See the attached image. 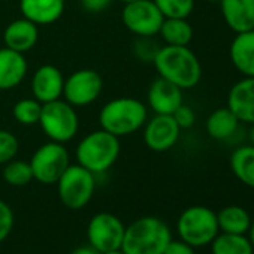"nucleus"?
<instances>
[{
	"label": "nucleus",
	"instance_id": "nucleus-1",
	"mask_svg": "<svg viewBox=\"0 0 254 254\" xmlns=\"http://www.w3.org/2000/svg\"><path fill=\"white\" fill-rule=\"evenodd\" d=\"M160 78L168 79L181 90L196 87L202 78V66L197 56L189 47H160L153 62Z\"/></svg>",
	"mask_w": 254,
	"mask_h": 254
},
{
	"label": "nucleus",
	"instance_id": "nucleus-2",
	"mask_svg": "<svg viewBox=\"0 0 254 254\" xmlns=\"http://www.w3.org/2000/svg\"><path fill=\"white\" fill-rule=\"evenodd\" d=\"M171 239L172 232L166 221L145 215L126 226L121 251L124 254H163Z\"/></svg>",
	"mask_w": 254,
	"mask_h": 254
},
{
	"label": "nucleus",
	"instance_id": "nucleus-3",
	"mask_svg": "<svg viewBox=\"0 0 254 254\" xmlns=\"http://www.w3.org/2000/svg\"><path fill=\"white\" fill-rule=\"evenodd\" d=\"M148 120L147 105L135 97H117L106 102L99 112L100 129L112 133L117 138L129 136Z\"/></svg>",
	"mask_w": 254,
	"mask_h": 254
},
{
	"label": "nucleus",
	"instance_id": "nucleus-4",
	"mask_svg": "<svg viewBox=\"0 0 254 254\" xmlns=\"http://www.w3.org/2000/svg\"><path fill=\"white\" fill-rule=\"evenodd\" d=\"M121 151L120 138L99 129L87 133L76 145V162L94 175L105 174L117 162Z\"/></svg>",
	"mask_w": 254,
	"mask_h": 254
},
{
	"label": "nucleus",
	"instance_id": "nucleus-5",
	"mask_svg": "<svg viewBox=\"0 0 254 254\" xmlns=\"http://www.w3.org/2000/svg\"><path fill=\"white\" fill-rule=\"evenodd\" d=\"M177 232L180 235V239H183L193 248L209 245L220 232L217 214L208 206H189L178 217Z\"/></svg>",
	"mask_w": 254,
	"mask_h": 254
},
{
	"label": "nucleus",
	"instance_id": "nucleus-6",
	"mask_svg": "<svg viewBox=\"0 0 254 254\" xmlns=\"http://www.w3.org/2000/svg\"><path fill=\"white\" fill-rule=\"evenodd\" d=\"M38 124L50 141L59 144L72 141L79 130L78 114L75 108L64 99L44 103Z\"/></svg>",
	"mask_w": 254,
	"mask_h": 254
},
{
	"label": "nucleus",
	"instance_id": "nucleus-7",
	"mask_svg": "<svg viewBox=\"0 0 254 254\" xmlns=\"http://www.w3.org/2000/svg\"><path fill=\"white\" fill-rule=\"evenodd\" d=\"M60 202L72 209H82L90 203L96 191V175L81 165H69L56 183Z\"/></svg>",
	"mask_w": 254,
	"mask_h": 254
},
{
	"label": "nucleus",
	"instance_id": "nucleus-8",
	"mask_svg": "<svg viewBox=\"0 0 254 254\" xmlns=\"http://www.w3.org/2000/svg\"><path fill=\"white\" fill-rule=\"evenodd\" d=\"M29 163L33 172V180L50 186L56 184L66 168L70 165V157L64 144L50 141L33 153Z\"/></svg>",
	"mask_w": 254,
	"mask_h": 254
},
{
	"label": "nucleus",
	"instance_id": "nucleus-9",
	"mask_svg": "<svg viewBox=\"0 0 254 254\" xmlns=\"http://www.w3.org/2000/svg\"><path fill=\"white\" fill-rule=\"evenodd\" d=\"M126 226L111 212L94 214L87 224L88 245L99 254L121 250Z\"/></svg>",
	"mask_w": 254,
	"mask_h": 254
},
{
	"label": "nucleus",
	"instance_id": "nucleus-10",
	"mask_svg": "<svg viewBox=\"0 0 254 254\" xmlns=\"http://www.w3.org/2000/svg\"><path fill=\"white\" fill-rule=\"evenodd\" d=\"M123 23L135 36H157L165 17L153 0H136L124 3Z\"/></svg>",
	"mask_w": 254,
	"mask_h": 254
},
{
	"label": "nucleus",
	"instance_id": "nucleus-11",
	"mask_svg": "<svg viewBox=\"0 0 254 254\" xmlns=\"http://www.w3.org/2000/svg\"><path fill=\"white\" fill-rule=\"evenodd\" d=\"M102 90L103 79L100 73L93 69H81L64 79L62 97L73 108H81L96 102Z\"/></svg>",
	"mask_w": 254,
	"mask_h": 254
},
{
	"label": "nucleus",
	"instance_id": "nucleus-12",
	"mask_svg": "<svg viewBox=\"0 0 254 254\" xmlns=\"http://www.w3.org/2000/svg\"><path fill=\"white\" fill-rule=\"evenodd\" d=\"M180 135L181 129L172 115L154 114V117L144 124V142L156 153H165L174 148Z\"/></svg>",
	"mask_w": 254,
	"mask_h": 254
},
{
	"label": "nucleus",
	"instance_id": "nucleus-13",
	"mask_svg": "<svg viewBox=\"0 0 254 254\" xmlns=\"http://www.w3.org/2000/svg\"><path fill=\"white\" fill-rule=\"evenodd\" d=\"M63 87H64V76L62 70L53 64H44L38 67L30 81L32 94L42 105L62 99Z\"/></svg>",
	"mask_w": 254,
	"mask_h": 254
},
{
	"label": "nucleus",
	"instance_id": "nucleus-14",
	"mask_svg": "<svg viewBox=\"0 0 254 254\" xmlns=\"http://www.w3.org/2000/svg\"><path fill=\"white\" fill-rule=\"evenodd\" d=\"M148 108L154 114L172 115L184 102H183V90L175 84L169 82L165 78H156L147 94Z\"/></svg>",
	"mask_w": 254,
	"mask_h": 254
},
{
	"label": "nucleus",
	"instance_id": "nucleus-15",
	"mask_svg": "<svg viewBox=\"0 0 254 254\" xmlns=\"http://www.w3.org/2000/svg\"><path fill=\"white\" fill-rule=\"evenodd\" d=\"M227 108L239 123L254 124V76H244L232 85L227 96Z\"/></svg>",
	"mask_w": 254,
	"mask_h": 254
},
{
	"label": "nucleus",
	"instance_id": "nucleus-16",
	"mask_svg": "<svg viewBox=\"0 0 254 254\" xmlns=\"http://www.w3.org/2000/svg\"><path fill=\"white\" fill-rule=\"evenodd\" d=\"M224 23L235 33L254 29V0H220Z\"/></svg>",
	"mask_w": 254,
	"mask_h": 254
},
{
	"label": "nucleus",
	"instance_id": "nucleus-17",
	"mask_svg": "<svg viewBox=\"0 0 254 254\" xmlns=\"http://www.w3.org/2000/svg\"><path fill=\"white\" fill-rule=\"evenodd\" d=\"M39 39V29L27 18H18L9 23L3 32L5 47L17 53H29Z\"/></svg>",
	"mask_w": 254,
	"mask_h": 254
},
{
	"label": "nucleus",
	"instance_id": "nucleus-18",
	"mask_svg": "<svg viewBox=\"0 0 254 254\" xmlns=\"http://www.w3.org/2000/svg\"><path fill=\"white\" fill-rule=\"evenodd\" d=\"M24 54L9 48H0V90L6 91L18 87L27 73Z\"/></svg>",
	"mask_w": 254,
	"mask_h": 254
},
{
	"label": "nucleus",
	"instance_id": "nucleus-19",
	"mask_svg": "<svg viewBox=\"0 0 254 254\" xmlns=\"http://www.w3.org/2000/svg\"><path fill=\"white\" fill-rule=\"evenodd\" d=\"M66 0H20V12L36 26L56 23L64 12Z\"/></svg>",
	"mask_w": 254,
	"mask_h": 254
},
{
	"label": "nucleus",
	"instance_id": "nucleus-20",
	"mask_svg": "<svg viewBox=\"0 0 254 254\" xmlns=\"http://www.w3.org/2000/svg\"><path fill=\"white\" fill-rule=\"evenodd\" d=\"M230 62L244 76H254V29L236 33L229 48Z\"/></svg>",
	"mask_w": 254,
	"mask_h": 254
},
{
	"label": "nucleus",
	"instance_id": "nucleus-21",
	"mask_svg": "<svg viewBox=\"0 0 254 254\" xmlns=\"http://www.w3.org/2000/svg\"><path fill=\"white\" fill-rule=\"evenodd\" d=\"M239 124L241 123L235 117V114L227 106H224V108H217L214 112L209 114L205 127H206V133L212 139L224 141L236 133Z\"/></svg>",
	"mask_w": 254,
	"mask_h": 254
},
{
	"label": "nucleus",
	"instance_id": "nucleus-22",
	"mask_svg": "<svg viewBox=\"0 0 254 254\" xmlns=\"http://www.w3.org/2000/svg\"><path fill=\"white\" fill-rule=\"evenodd\" d=\"M159 35L165 45L189 47L193 39V27L187 18H165Z\"/></svg>",
	"mask_w": 254,
	"mask_h": 254
},
{
	"label": "nucleus",
	"instance_id": "nucleus-23",
	"mask_svg": "<svg viewBox=\"0 0 254 254\" xmlns=\"http://www.w3.org/2000/svg\"><path fill=\"white\" fill-rule=\"evenodd\" d=\"M218 229L223 233H233V235H245L251 226L250 214L238 205H230L223 208L217 214Z\"/></svg>",
	"mask_w": 254,
	"mask_h": 254
},
{
	"label": "nucleus",
	"instance_id": "nucleus-24",
	"mask_svg": "<svg viewBox=\"0 0 254 254\" xmlns=\"http://www.w3.org/2000/svg\"><path fill=\"white\" fill-rule=\"evenodd\" d=\"M230 169L245 186L254 189V145L238 147L230 154Z\"/></svg>",
	"mask_w": 254,
	"mask_h": 254
},
{
	"label": "nucleus",
	"instance_id": "nucleus-25",
	"mask_svg": "<svg viewBox=\"0 0 254 254\" xmlns=\"http://www.w3.org/2000/svg\"><path fill=\"white\" fill-rule=\"evenodd\" d=\"M212 254H253L254 248L245 235L221 233L211 242Z\"/></svg>",
	"mask_w": 254,
	"mask_h": 254
},
{
	"label": "nucleus",
	"instance_id": "nucleus-26",
	"mask_svg": "<svg viewBox=\"0 0 254 254\" xmlns=\"http://www.w3.org/2000/svg\"><path fill=\"white\" fill-rule=\"evenodd\" d=\"M2 175L3 180L14 187H23L33 181V172L30 163L26 160H17V159L9 160L8 163H5Z\"/></svg>",
	"mask_w": 254,
	"mask_h": 254
},
{
	"label": "nucleus",
	"instance_id": "nucleus-27",
	"mask_svg": "<svg viewBox=\"0 0 254 254\" xmlns=\"http://www.w3.org/2000/svg\"><path fill=\"white\" fill-rule=\"evenodd\" d=\"M42 112V103L35 97H27L18 100L12 108L14 118L23 126H33L39 123Z\"/></svg>",
	"mask_w": 254,
	"mask_h": 254
},
{
	"label": "nucleus",
	"instance_id": "nucleus-28",
	"mask_svg": "<svg viewBox=\"0 0 254 254\" xmlns=\"http://www.w3.org/2000/svg\"><path fill=\"white\" fill-rule=\"evenodd\" d=\"M165 18H189L194 0H153Z\"/></svg>",
	"mask_w": 254,
	"mask_h": 254
},
{
	"label": "nucleus",
	"instance_id": "nucleus-29",
	"mask_svg": "<svg viewBox=\"0 0 254 254\" xmlns=\"http://www.w3.org/2000/svg\"><path fill=\"white\" fill-rule=\"evenodd\" d=\"M160 47L162 45L154 39V36H138L132 44V53L139 62L153 63Z\"/></svg>",
	"mask_w": 254,
	"mask_h": 254
},
{
	"label": "nucleus",
	"instance_id": "nucleus-30",
	"mask_svg": "<svg viewBox=\"0 0 254 254\" xmlns=\"http://www.w3.org/2000/svg\"><path fill=\"white\" fill-rule=\"evenodd\" d=\"M18 148H20V144H18L17 136L11 133L9 130L0 129V165H5L9 160L15 159Z\"/></svg>",
	"mask_w": 254,
	"mask_h": 254
},
{
	"label": "nucleus",
	"instance_id": "nucleus-31",
	"mask_svg": "<svg viewBox=\"0 0 254 254\" xmlns=\"http://www.w3.org/2000/svg\"><path fill=\"white\" fill-rule=\"evenodd\" d=\"M14 211L12 208L5 202L0 199V244H2L12 232L14 229Z\"/></svg>",
	"mask_w": 254,
	"mask_h": 254
},
{
	"label": "nucleus",
	"instance_id": "nucleus-32",
	"mask_svg": "<svg viewBox=\"0 0 254 254\" xmlns=\"http://www.w3.org/2000/svg\"><path fill=\"white\" fill-rule=\"evenodd\" d=\"M174 120L177 121V124L180 126V129H190V127L194 124L196 121V114L194 111L189 106V105H181L174 114H172Z\"/></svg>",
	"mask_w": 254,
	"mask_h": 254
},
{
	"label": "nucleus",
	"instance_id": "nucleus-33",
	"mask_svg": "<svg viewBox=\"0 0 254 254\" xmlns=\"http://www.w3.org/2000/svg\"><path fill=\"white\" fill-rule=\"evenodd\" d=\"M112 3V0H79V5L85 12L90 14H100L108 9Z\"/></svg>",
	"mask_w": 254,
	"mask_h": 254
},
{
	"label": "nucleus",
	"instance_id": "nucleus-34",
	"mask_svg": "<svg viewBox=\"0 0 254 254\" xmlns=\"http://www.w3.org/2000/svg\"><path fill=\"white\" fill-rule=\"evenodd\" d=\"M163 254H196V253H194V248L189 245L187 242H184L183 239H177V241L171 239Z\"/></svg>",
	"mask_w": 254,
	"mask_h": 254
},
{
	"label": "nucleus",
	"instance_id": "nucleus-35",
	"mask_svg": "<svg viewBox=\"0 0 254 254\" xmlns=\"http://www.w3.org/2000/svg\"><path fill=\"white\" fill-rule=\"evenodd\" d=\"M69 254H99L94 248H91L90 245H81V247H76L75 250H72Z\"/></svg>",
	"mask_w": 254,
	"mask_h": 254
},
{
	"label": "nucleus",
	"instance_id": "nucleus-36",
	"mask_svg": "<svg viewBox=\"0 0 254 254\" xmlns=\"http://www.w3.org/2000/svg\"><path fill=\"white\" fill-rule=\"evenodd\" d=\"M248 233H250L248 239H250V242H251V245H253V248H254V221H251V226H250V229H248Z\"/></svg>",
	"mask_w": 254,
	"mask_h": 254
},
{
	"label": "nucleus",
	"instance_id": "nucleus-37",
	"mask_svg": "<svg viewBox=\"0 0 254 254\" xmlns=\"http://www.w3.org/2000/svg\"><path fill=\"white\" fill-rule=\"evenodd\" d=\"M250 141L254 145V124H251V129H250Z\"/></svg>",
	"mask_w": 254,
	"mask_h": 254
},
{
	"label": "nucleus",
	"instance_id": "nucleus-38",
	"mask_svg": "<svg viewBox=\"0 0 254 254\" xmlns=\"http://www.w3.org/2000/svg\"><path fill=\"white\" fill-rule=\"evenodd\" d=\"M102 254H124L121 250H115V251H109V253H102Z\"/></svg>",
	"mask_w": 254,
	"mask_h": 254
},
{
	"label": "nucleus",
	"instance_id": "nucleus-39",
	"mask_svg": "<svg viewBox=\"0 0 254 254\" xmlns=\"http://www.w3.org/2000/svg\"><path fill=\"white\" fill-rule=\"evenodd\" d=\"M123 3H130V2H136V0H120Z\"/></svg>",
	"mask_w": 254,
	"mask_h": 254
},
{
	"label": "nucleus",
	"instance_id": "nucleus-40",
	"mask_svg": "<svg viewBox=\"0 0 254 254\" xmlns=\"http://www.w3.org/2000/svg\"><path fill=\"white\" fill-rule=\"evenodd\" d=\"M209 2H217V3H218V2H220V0H209Z\"/></svg>",
	"mask_w": 254,
	"mask_h": 254
}]
</instances>
